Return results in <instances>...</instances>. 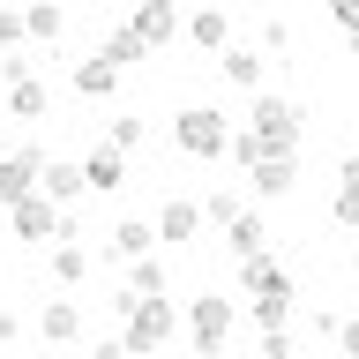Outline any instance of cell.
I'll return each mask as SVG.
<instances>
[{"instance_id": "cell-1", "label": "cell", "mask_w": 359, "mask_h": 359, "mask_svg": "<svg viewBox=\"0 0 359 359\" xmlns=\"http://www.w3.org/2000/svg\"><path fill=\"white\" fill-rule=\"evenodd\" d=\"M112 314H120V344H128V359H150V352H165L180 337V307L172 299H112Z\"/></svg>"}, {"instance_id": "cell-2", "label": "cell", "mask_w": 359, "mask_h": 359, "mask_svg": "<svg viewBox=\"0 0 359 359\" xmlns=\"http://www.w3.org/2000/svg\"><path fill=\"white\" fill-rule=\"evenodd\" d=\"M299 128H307V112L292 105V97H247V142H255V150L262 157H299Z\"/></svg>"}, {"instance_id": "cell-3", "label": "cell", "mask_w": 359, "mask_h": 359, "mask_svg": "<svg viewBox=\"0 0 359 359\" xmlns=\"http://www.w3.org/2000/svg\"><path fill=\"white\" fill-rule=\"evenodd\" d=\"M180 322H187V337H195L202 359H217L224 344H232V322H240V314H232V299H224V292H195Z\"/></svg>"}, {"instance_id": "cell-4", "label": "cell", "mask_w": 359, "mask_h": 359, "mask_svg": "<svg viewBox=\"0 0 359 359\" xmlns=\"http://www.w3.org/2000/svg\"><path fill=\"white\" fill-rule=\"evenodd\" d=\"M172 142H180L187 157H224V150H232V120H224L217 105H187V112L172 120Z\"/></svg>"}, {"instance_id": "cell-5", "label": "cell", "mask_w": 359, "mask_h": 359, "mask_svg": "<svg viewBox=\"0 0 359 359\" xmlns=\"http://www.w3.org/2000/svg\"><path fill=\"white\" fill-rule=\"evenodd\" d=\"M8 224H15V240H75V210H53L45 195H30V202H15L8 210Z\"/></svg>"}, {"instance_id": "cell-6", "label": "cell", "mask_w": 359, "mask_h": 359, "mask_svg": "<svg viewBox=\"0 0 359 359\" xmlns=\"http://www.w3.org/2000/svg\"><path fill=\"white\" fill-rule=\"evenodd\" d=\"M38 172H45V150H38V142H22V150L0 157V210H15V202L38 195Z\"/></svg>"}, {"instance_id": "cell-7", "label": "cell", "mask_w": 359, "mask_h": 359, "mask_svg": "<svg viewBox=\"0 0 359 359\" xmlns=\"http://www.w3.org/2000/svg\"><path fill=\"white\" fill-rule=\"evenodd\" d=\"M292 299H299V292H292V277H285V269H269V285H255V292H247V314L262 322V337L292 322Z\"/></svg>"}, {"instance_id": "cell-8", "label": "cell", "mask_w": 359, "mask_h": 359, "mask_svg": "<svg viewBox=\"0 0 359 359\" xmlns=\"http://www.w3.org/2000/svg\"><path fill=\"white\" fill-rule=\"evenodd\" d=\"M150 232H157V247H187V240L202 232V202L165 195V202H157V217H150Z\"/></svg>"}, {"instance_id": "cell-9", "label": "cell", "mask_w": 359, "mask_h": 359, "mask_svg": "<svg viewBox=\"0 0 359 359\" xmlns=\"http://www.w3.org/2000/svg\"><path fill=\"white\" fill-rule=\"evenodd\" d=\"M128 30H135V45H142V53H157V45L180 38V8H172V0H142V8L128 15Z\"/></svg>"}, {"instance_id": "cell-10", "label": "cell", "mask_w": 359, "mask_h": 359, "mask_svg": "<svg viewBox=\"0 0 359 359\" xmlns=\"http://www.w3.org/2000/svg\"><path fill=\"white\" fill-rule=\"evenodd\" d=\"M38 195L53 202V210H75V195H90V187H83V157H45Z\"/></svg>"}, {"instance_id": "cell-11", "label": "cell", "mask_w": 359, "mask_h": 359, "mask_svg": "<svg viewBox=\"0 0 359 359\" xmlns=\"http://www.w3.org/2000/svg\"><path fill=\"white\" fill-rule=\"evenodd\" d=\"M38 337H45V352H60V344H75V337H83V307H75V299H45L38 307Z\"/></svg>"}, {"instance_id": "cell-12", "label": "cell", "mask_w": 359, "mask_h": 359, "mask_svg": "<svg viewBox=\"0 0 359 359\" xmlns=\"http://www.w3.org/2000/svg\"><path fill=\"white\" fill-rule=\"evenodd\" d=\"M83 187L90 195H120V187H128V157L112 150V142H97V150L83 157Z\"/></svg>"}, {"instance_id": "cell-13", "label": "cell", "mask_w": 359, "mask_h": 359, "mask_svg": "<svg viewBox=\"0 0 359 359\" xmlns=\"http://www.w3.org/2000/svg\"><path fill=\"white\" fill-rule=\"evenodd\" d=\"M105 255H112V262H142V255H157L150 217H120V224L105 232Z\"/></svg>"}, {"instance_id": "cell-14", "label": "cell", "mask_w": 359, "mask_h": 359, "mask_svg": "<svg viewBox=\"0 0 359 359\" xmlns=\"http://www.w3.org/2000/svg\"><path fill=\"white\" fill-rule=\"evenodd\" d=\"M247 187H255L262 202H285L292 187H299V157H262V165L247 172Z\"/></svg>"}, {"instance_id": "cell-15", "label": "cell", "mask_w": 359, "mask_h": 359, "mask_svg": "<svg viewBox=\"0 0 359 359\" xmlns=\"http://www.w3.org/2000/svg\"><path fill=\"white\" fill-rule=\"evenodd\" d=\"M217 67H224V83H232V90H255V97H262V53H255V45H224V53H217Z\"/></svg>"}, {"instance_id": "cell-16", "label": "cell", "mask_w": 359, "mask_h": 359, "mask_svg": "<svg viewBox=\"0 0 359 359\" xmlns=\"http://www.w3.org/2000/svg\"><path fill=\"white\" fill-rule=\"evenodd\" d=\"M224 247H232V262H255V255H269V224L255 210H240V217L224 224Z\"/></svg>"}, {"instance_id": "cell-17", "label": "cell", "mask_w": 359, "mask_h": 359, "mask_svg": "<svg viewBox=\"0 0 359 359\" xmlns=\"http://www.w3.org/2000/svg\"><path fill=\"white\" fill-rule=\"evenodd\" d=\"M330 217L344 232H359V150L344 157V172H337V195H330Z\"/></svg>"}, {"instance_id": "cell-18", "label": "cell", "mask_w": 359, "mask_h": 359, "mask_svg": "<svg viewBox=\"0 0 359 359\" xmlns=\"http://www.w3.org/2000/svg\"><path fill=\"white\" fill-rule=\"evenodd\" d=\"M180 30H187L195 45H210V53H224V45H232V22H224L217 8H202V15H180Z\"/></svg>"}, {"instance_id": "cell-19", "label": "cell", "mask_w": 359, "mask_h": 359, "mask_svg": "<svg viewBox=\"0 0 359 359\" xmlns=\"http://www.w3.org/2000/svg\"><path fill=\"white\" fill-rule=\"evenodd\" d=\"M112 90H120V67H112V60H97V53H90V60L75 67V97H112Z\"/></svg>"}, {"instance_id": "cell-20", "label": "cell", "mask_w": 359, "mask_h": 359, "mask_svg": "<svg viewBox=\"0 0 359 359\" xmlns=\"http://www.w3.org/2000/svg\"><path fill=\"white\" fill-rule=\"evenodd\" d=\"M83 277H90V247L60 240V247H53V285H60V292H75Z\"/></svg>"}, {"instance_id": "cell-21", "label": "cell", "mask_w": 359, "mask_h": 359, "mask_svg": "<svg viewBox=\"0 0 359 359\" xmlns=\"http://www.w3.org/2000/svg\"><path fill=\"white\" fill-rule=\"evenodd\" d=\"M128 299H165V262H157V255H142V262H128Z\"/></svg>"}, {"instance_id": "cell-22", "label": "cell", "mask_w": 359, "mask_h": 359, "mask_svg": "<svg viewBox=\"0 0 359 359\" xmlns=\"http://www.w3.org/2000/svg\"><path fill=\"white\" fill-rule=\"evenodd\" d=\"M8 112H15V120H45V83H38V75L8 83Z\"/></svg>"}, {"instance_id": "cell-23", "label": "cell", "mask_w": 359, "mask_h": 359, "mask_svg": "<svg viewBox=\"0 0 359 359\" xmlns=\"http://www.w3.org/2000/svg\"><path fill=\"white\" fill-rule=\"evenodd\" d=\"M97 60H112V67H120V75H128V67H135V60H150V53H142V45H135V30H128V22H120V30H112V38L97 45Z\"/></svg>"}, {"instance_id": "cell-24", "label": "cell", "mask_w": 359, "mask_h": 359, "mask_svg": "<svg viewBox=\"0 0 359 359\" xmlns=\"http://www.w3.org/2000/svg\"><path fill=\"white\" fill-rule=\"evenodd\" d=\"M60 30H67V15H60V8H22V38L53 45V38H60Z\"/></svg>"}, {"instance_id": "cell-25", "label": "cell", "mask_w": 359, "mask_h": 359, "mask_svg": "<svg viewBox=\"0 0 359 359\" xmlns=\"http://www.w3.org/2000/svg\"><path fill=\"white\" fill-rule=\"evenodd\" d=\"M105 142H112V150H120V157H128L135 142H142V120H135V112H120V120H112V128H105Z\"/></svg>"}, {"instance_id": "cell-26", "label": "cell", "mask_w": 359, "mask_h": 359, "mask_svg": "<svg viewBox=\"0 0 359 359\" xmlns=\"http://www.w3.org/2000/svg\"><path fill=\"white\" fill-rule=\"evenodd\" d=\"M240 217V195H232V187H217V195L202 202V224H232Z\"/></svg>"}, {"instance_id": "cell-27", "label": "cell", "mask_w": 359, "mask_h": 359, "mask_svg": "<svg viewBox=\"0 0 359 359\" xmlns=\"http://www.w3.org/2000/svg\"><path fill=\"white\" fill-rule=\"evenodd\" d=\"M0 53H22V15L15 8H0Z\"/></svg>"}, {"instance_id": "cell-28", "label": "cell", "mask_w": 359, "mask_h": 359, "mask_svg": "<svg viewBox=\"0 0 359 359\" xmlns=\"http://www.w3.org/2000/svg\"><path fill=\"white\" fill-rule=\"evenodd\" d=\"M337 352L359 359V314H344V322H337Z\"/></svg>"}, {"instance_id": "cell-29", "label": "cell", "mask_w": 359, "mask_h": 359, "mask_svg": "<svg viewBox=\"0 0 359 359\" xmlns=\"http://www.w3.org/2000/svg\"><path fill=\"white\" fill-rule=\"evenodd\" d=\"M255 359H292V330H269V337H262V352H255Z\"/></svg>"}, {"instance_id": "cell-30", "label": "cell", "mask_w": 359, "mask_h": 359, "mask_svg": "<svg viewBox=\"0 0 359 359\" xmlns=\"http://www.w3.org/2000/svg\"><path fill=\"white\" fill-rule=\"evenodd\" d=\"M330 15H337V30H344V38H359V0H337Z\"/></svg>"}, {"instance_id": "cell-31", "label": "cell", "mask_w": 359, "mask_h": 359, "mask_svg": "<svg viewBox=\"0 0 359 359\" xmlns=\"http://www.w3.org/2000/svg\"><path fill=\"white\" fill-rule=\"evenodd\" d=\"M90 359H128V344H120V337H97V344H90Z\"/></svg>"}, {"instance_id": "cell-32", "label": "cell", "mask_w": 359, "mask_h": 359, "mask_svg": "<svg viewBox=\"0 0 359 359\" xmlns=\"http://www.w3.org/2000/svg\"><path fill=\"white\" fill-rule=\"evenodd\" d=\"M15 330H22V322H15V307H0V344H15Z\"/></svg>"}, {"instance_id": "cell-33", "label": "cell", "mask_w": 359, "mask_h": 359, "mask_svg": "<svg viewBox=\"0 0 359 359\" xmlns=\"http://www.w3.org/2000/svg\"><path fill=\"white\" fill-rule=\"evenodd\" d=\"M0 157H8V135H0Z\"/></svg>"}, {"instance_id": "cell-34", "label": "cell", "mask_w": 359, "mask_h": 359, "mask_svg": "<svg viewBox=\"0 0 359 359\" xmlns=\"http://www.w3.org/2000/svg\"><path fill=\"white\" fill-rule=\"evenodd\" d=\"M38 359H60V352H38Z\"/></svg>"}, {"instance_id": "cell-35", "label": "cell", "mask_w": 359, "mask_h": 359, "mask_svg": "<svg viewBox=\"0 0 359 359\" xmlns=\"http://www.w3.org/2000/svg\"><path fill=\"white\" fill-rule=\"evenodd\" d=\"M352 269H359V255H352Z\"/></svg>"}]
</instances>
